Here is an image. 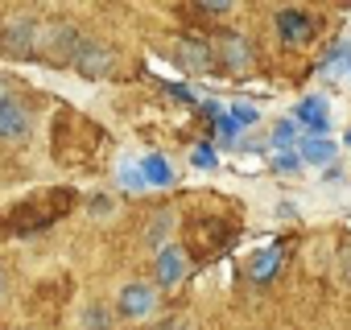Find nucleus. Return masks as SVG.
Instances as JSON below:
<instances>
[{"instance_id": "obj_23", "label": "nucleus", "mask_w": 351, "mask_h": 330, "mask_svg": "<svg viewBox=\"0 0 351 330\" xmlns=\"http://www.w3.org/2000/svg\"><path fill=\"white\" fill-rule=\"evenodd\" d=\"M219 140H223V144H236V140H240V124H236L232 116L219 120Z\"/></svg>"}, {"instance_id": "obj_5", "label": "nucleus", "mask_w": 351, "mask_h": 330, "mask_svg": "<svg viewBox=\"0 0 351 330\" xmlns=\"http://www.w3.org/2000/svg\"><path fill=\"white\" fill-rule=\"evenodd\" d=\"M153 272H157V281H161V285H182V281H186V272H191V260H186V252H182L178 244H169V248H161V252H157Z\"/></svg>"}, {"instance_id": "obj_18", "label": "nucleus", "mask_w": 351, "mask_h": 330, "mask_svg": "<svg viewBox=\"0 0 351 330\" xmlns=\"http://www.w3.org/2000/svg\"><path fill=\"white\" fill-rule=\"evenodd\" d=\"M273 170H277V174H285V178H298V174H302V157H298V149L277 153V157H273Z\"/></svg>"}, {"instance_id": "obj_1", "label": "nucleus", "mask_w": 351, "mask_h": 330, "mask_svg": "<svg viewBox=\"0 0 351 330\" xmlns=\"http://www.w3.org/2000/svg\"><path fill=\"white\" fill-rule=\"evenodd\" d=\"M79 46H83V34H79L75 25H42V29H38V50H34V54L50 58V62H71V66H75Z\"/></svg>"}, {"instance_id": "obj_16", "label": "nucleus", "mask_w": 351, "mask_h": 330, "mask_svg": "<svg viewBox=\"0 0 351 330\" xmlns=\"http://www.w3.org/2000/svg\"><path fill=\"white\" fill-rule=\"evenodd\" d=\"M326 71L351 83V46H335V50L326 54Z\"/></svg>"}, {"instance_id": "obj_26", "label": "nucleus", "mask_w": 351, "mask_h": 330, "mask_svg": "<svg viewBox=\"0 0 351 330\" xmlns=\"http://www.w3.org/2000/svg\"><path fill=\"white\" fill-rule=\"evenodd\" d=\"M5 91H9V79L0 75V103H9V95H5Z\"/></svg>"}, {"instance_id": "obj_4", "label": "nucleus", "mask_w": 351, "mask_h": 330, "mask_svg": "<svg viewBox=\"0 0 351 330\" xmlns=\"http://www.w3.org/2000/svg\"><path fill=\"white\" fill-rule=\"evenodd\" d=\"M112 66H116V54H112L108 46L83 38V46H79V54H75V71L87 75V79H104V75H112Z\"/></svg>"}, {"instance_id": "obj_25", "label": "nucleus", "mask_w": 351, "mask_h": 330, "mask_svg": "<svg viewBox=\"0 0 351 330\" xmlns=\"http://www.w3.org/2000/svg\"><path fill=\"white\" fill-rule=\"evenodd\" d=\"M273 260H277V252H265V256H261V260L252 264V272H256V277H269V268H273Z\"/></svg>"}, {"instance_id": "obj_27", "label": "nucleus", "mask_w": 351, "mask_h": 330, "mask_svg": "<svg viewBox=\"0 0 351 330\" xmlns=\"http://www.w3.org/2000/svg\"><path fill=\"white\" fill-rule=\"evenodd\" d=\"M0 305H5V272H0Z\"/></svg>"}, {"instance_id": "obj_3", "label": "nucleus", "mask_w": 351, "mask_h": 330, "mask_svg": "<svg viewBox=\"0 0 351 330\" xmlns=\"http://www.w3.org/2000/svg\"><path fill=\"white\" fill-rule=\"evenodd\" d=\"M29 128H34V120H29L25 103H17V99L0 103V140H5V144H25Z\"/></svg>"}, {"instance_id": "obj_2", "label": "nucleus", "mask_w": 351, "mask_h": 330, "mask_svg": "<svg viewBox=\"0 0 351 330\" xmlns=\"http://www.w3.org/2000/svg\"><path fill=\"white\" fill-rule=\"evenodd\" d=\"M116 309L124 318H153L157 314V289L145 285V281H128L120 293H116Z\"/></svg>"}, {"instance_id": "obj_22", "label": "nucleus", "mask_w": 351, "mask_h": 330, "mask_svg": "<svg viewBox=\"0 0 351 330\" xmlns=\"http://www.w3.org/2000/svg\"><path fill=\"white\" fill-rule=\"evenodd\" d=\"M326 252H330V248H326V240L310 244V248H306V268H322V264H330V260H326Z\"/></svg>"}, {"instance_id": "obj_21", "label": "nucleus", "mask_w": 351, "mask_h": 330, "mask_svg": "<svg viewBox=\"0 0 351 330\" xmlns=\"http://www.w3.org/2000/svg\"><path fill=\"white\" fill-rule=\"evenodd\" d=\"M153 330H195V318H191V314H169V318H161Z\"/></svg>"}, {"instance_id": "obj_7", "label": "nucleus", "mask_w": 351, "mask_h": 330, "mask_svg": "<svg viewBox=\"0 0 351 330\" xmlns=\"http://www.w3.org/2000/svg\"><path fill=\"white\" fill-rule=\"evenodd\" d=\"M38 29H42V25H34L29 17L9 21V25H5V50H9V54H34V50H38Z\"/></svg>"}, {"instance_id": "obj_17", "label": "nucleus", "mask_w": 351, "mask_h": 330, "mask_svg": "<svg viewBox=\"0 0 351 330\" xmlns=\"http://www.w3.org/2000/svg\"><path fill=\"white\" fill-rule=\"evenodd\" d=\"M330 277H335V285L351 289V248H343V252L330 256Z\"/></svg>"}, {"instance_id": "obj_24", "label": "nucleus", "mask_w": 351, "mask_h": 330, "mask_svg": "<svg viewBox=\"0 0 351 330\" xmlns=\"http://www.w3.org/2000/svg\"><path fill=\"white\" fill-rule=\"evenodd\" d=\"M191 157H195V165H199V170H211V165H215V149H211V144H199Z\"/></svg>"}, {"instance_id": "obj_13", "label": "nucleus", "mask_w": 351, "mask_h": 330, "mask_svg": "<svg viewBox=\"0 0 351 330\" xmlns=\"http://www.w3.org/2000/svg\"><path fill=\"white\" fill-rule=\"evenodd\" d=\"M79 326H83V330H108V326H112V309H108L104 301H87V305L79 309Z\"/></svg>"}, {"instance_id": "obj_28", "label": "nucleus", "mask_w": 351, "mask_h": 330, "mask_svg": "<svg viewBox=\"0 0 351 330\" xmlns=\"http://www.w3.org/2000/svg\"><path fill=\"white\" fill-rule=\"evenodd\" d=\"M347 144H351V132H347Z\"/></svg>"}, {"instance_id": "obj_10", "label": "nucleus", "mask_w": 351, "mask_h": 330, "mask_svg": "<svg viewBox=\"0 0 351 330\" xmlns=\"http://www.w3.org/2000/svg\"><path fill=\"white\" fill-rule=\"evenodd\" d=\"M293 120H298V124H306V128H310V136H326V128H330V107H326L322 99H302Z\"/></svg>"}, {"instance_id": "obj_6", "label": "nucleus", "mask_w": 351, "mask_h": 330, "mask_svg": "<svg viewBox=\"0 0 351 330\" xmlns=\"http://www.w3.org/2000/svg\"><path fill=\"white\" fill-rule=\"evenodd\" d=\"M173 227H178V215H173L169 207L153 211V215H149V223H145V244H149L153 252L169 248V244H173Z\"/></svg>"}, {"instance_id": "obj_15", "label": "nucleus", "mask_w": 351, "mask_h": 330, "mask_svg": "<svg viewBox=\"0 0 351 330\" xmlns=\"http://www.w3.org/2000/svg\"><path fill=\"white\" fill-rule=\"evenodd\" d=\"M116 182L124 190H145V178H141V161H120L116 165Z\"/></svg>"}, {"instance_id": "obj_9", "label": "nucleus", "mask_w": 351, "mask_h": 330, "mask_svg": "<svg viewBox=\"0 0 351 330\" xmlns=\"http://www.w3.org/2000/svg\"><path fill=\"white\" fill-rule=\"evenodd\" d=\"M310 29H314L310 13H302V9H281V13H277V34H281L289 46H302V42L310 38Z\"/></svg>"}, {"instance_id": "obj_14", "label": "nucleus", "mask_w": 351, "mask_h": 330, "mask_svg": "<svg viewBox=\"0 0 351 330\" xmlns=\"http://www.w3.org/2000/svg\"><path fill=\"white\" fill-rule=\"evenodd\" d=\"M219 50H223V58H228V66H232V71H244V66H248V58H252L248 42H240V38H228Z\"/></svg>"}, {"instance_id": "obj_19", "label": "nucleus", "mask_w": 351, "mask_h": 330, "mask_svg": "<svg viewBox=\"0 0 351 330\" xmlns=\"http://www.w3.org/2000/svg\"><path fill=\"white\" fill-rule=\"evenodd\" d=\"M273 144H277V153H285L289 144H298V120H281L273 128Z\"/></svg>"}, {"instance_id": "obj_20", "label": "nucleus", "mask_w": 351, "mask_h": 330, "mask_svg": "<svg viewBox=\"0 0 351 330\" xmlns=\"http://www.w3.org/2000/svg\"><path fill=\"white\" fill-rule=\"evenodd\" d=\"M232 120H236L240 128H252V124L261 120V107H252V103H236V107H232Z\"/></svg>"}, {"instance_id": "obj_8", "label": "nucleus", "mask_w": 351, "mask_h": 330, "mask_svg": "<svg viewBox=\"0 0 351 330\" xmlns=\"http://www.w3.org/2000/svg\"><path fill=\"white\" fill-rule=\"evenodd\" d=\"M298 157H302V165H330L335 157H339V140H330V136H302L298 140Z\"/></svg>"}, {"instance_id": "obj_12", "label": "nucleus", "mask_w": 351, "mask_h": 330, "mask_svg": "<svg viewBox=\"0 0 351 330\" xmlns=\"http://www.w3.org/2000/svg\"><path fill=\"white\" fill-rule=\"evenodd\" d=\"M141 178H145V186H169L173 170L161 153H149V157H141Z\"/></svg>"}, {"instance_id": "obj_11", "label": "nucleus", "mask_w": 351, "mask_h": 330, "mask_svg": "<svg viewBox=\"0 0 351 330\" xmlns=\"http://www.w3.org/2000/svg\"><path fill=\"white\" fill-rule=\"evenodd\" d=\"M173 58H178L182 71H195V75H203V71L211 66V54H207V46H199V42H178V46H173Z\"/></svg>"}]
</instances>
